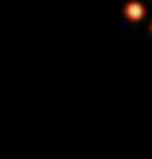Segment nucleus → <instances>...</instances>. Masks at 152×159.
Instances as JSON below:
<instances>
[{
  "instance_id": "obj_1",
  "label": "nucleus",
  "mask_w": 152,
  "mask_h": 159,
  "mask_svg": "<svg viewBox=\"0 0 152 159\" xmlns=\"http://www.w3.org/2000/svg\"><path fill=\"white\" fill-rule=\"evenodd\" d=\"M125 13H126V16H128L130 20H139L141 16L145 15V9H143L141 4H137V2H130V4H126Z\"/></svg>"
}]
</instances>
